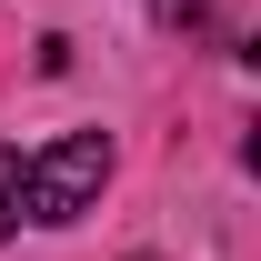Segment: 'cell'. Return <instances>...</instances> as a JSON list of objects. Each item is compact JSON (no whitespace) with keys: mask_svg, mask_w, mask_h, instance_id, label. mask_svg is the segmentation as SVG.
<instances>
[{"mask_svg":"<svg viewBox=\"0 0 261 261\" xmlns=\"http://www.w3.org/2000/svg\"><path fill=\"white\" fill-rule=\"evenodd\" d=\"M100 181H111V130H70V141L20 161V221H50V231L81 221L100 201Z\"/></svg>","mask_w":261,"mask_h":261,"instance_id":"obj_1","label":"cell"},{"mask_svg":"<svg viewBox=\"0 0 261 261\" xmlns=\"http://www.w3.org/2000/svg\"><path fill=\"white\" fill-rule=\"evenodd\" d=\"M130 261H151V251H130Z\"/></svg>","mask_w":261,"mask_h":261,"instance_id":"obj_4","label":"cell"},{"mask_svg":"<svg viewBox=\"0 0 261 261\" xmlns=\"http://www.w3.org/2000/svg\"><path fill=\"white\" fill-rule=\"evenodd\" d=\"M151 10H161L171 31H211V10H221V0H151Z\"/></svg>","mask_w":261,"mask_h":261,"instance_id":"obj_3","label":"cell"},{"mask_svg":"<svg viewBox=\"0 0 261 261\" xmlns=\"http://www.w3.org/2000/svg\"><path fill=\"white\" fill-rule=\"evenodd\" d=\"M10 231H20V151L0 141V241H10Z\"/></svg>","mask_w":261,"mask_h":261,"instance_id":"obj_2","label":"cell"}]
</instances>
